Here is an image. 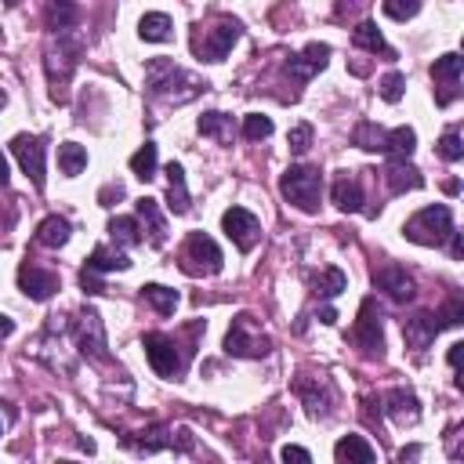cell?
<instances>
[{"label":"cell","instance_id":"1","mask_svg":"<svg viewBox=\"0 0 464 464\" xmlns=\"http://www.w3.org/2000/svg\"><path fill=\"white\" fill-rule=\"evenodd\" d=\"M145 87L153 98L160 102H174V105H182V102H193L207 84L193 73H186L182 66H174L170 58H153V62L145 66Z\"/></svg>","mask_w":464,"mask_h":464},{"label":"cell","instance_id":"2","mask_svg":"<svg viewBox=\"0 0 464 464\" xmlns=\"http://www.w3.org/2000/svg\"><path fill=\"white\" fill-rule=\"evenodd\" d=\"M80 51H84V40L77 29H66V33H51L47 40V51H44V66H47V80H51V95L62 98V87L70 84L77 62H80Z\"/></svg>","mask_w":464,"mask_h":464},{"label":"cell","instance_id":"3","mask_svg":"<svg viewBox=\"0 0 464 464\" xmlns=\"http://www.w3.org/2000/svg\"><path fill=\"white\" fill-rule=\"evenodd\" d=\"M279 193L286 203H294L305 214L319 211V196H323V174L319 167H286L279 178Z\"/></svg>","mask_w":464,"mask_h":464},{"label":"cell","instance_id":"4","mask_svg":"<svg viewBox=\"0 0 464 464\" xmlns=\"http://www.w3.org/2000/svg\"><path fill=\"white\" fill-rule=\"evenodd\" d=\"M225 352L228 356H240V360H265L272 352V337L258 327L254 316L240 312L236 319H232L228 334H225Z\"/></svg>","mask_w":464,"mask_h":464},{"label":"cell","instance_id":"5","mask_svg":"<svg viewBox=\"0 0 464 464\" xmlns=\"http://www.w3.org/2000/svg\"><path fill=\"white\" fill-rule=\"evenodd\" d=\"M450 232H453V218H450V207H443V203L418 211L410 221L402 225V236L410 240V244H421V247H439V244H446Z\"/></svg>","mask_w":464,"mask_h":464},{"label":"cell","instance_id":"6","mask_svg":"<svg viewBox=\"0 0 464 464\" xmlns=\"http://www.w3.org/2000/svg\"><path fill=\"white\" fill-rule=\"evenodd\" d=\"M240 37H244V26L236 19H218L214 26H196L193 51H196V58H203V62H221Z\"/></svg>","mask_w":464,"mask_h":464},{"label":"cell","instance_id":"7","mask_svg":"<svg viewBox=\"0 0 464 464\" xmlns=\"http://www.w3.org/2000/svg\"><path fill=\"white\" fill-rule=\"evenodd\" d=\"M142 348H145L149 367L160 377H178L186 370V356H182V348H178V341H174V337H167V334H145Z\"/></svg>","mask_w":464,"mask_h":464},{"label":"cell","instance_id":"8","mask_svg":"<svg viewBox=\"0 0 464 464\" xmlns=\"http://www.w3.org/2000/svg\"><path fill=\"white\" fill-rule=\"evenodd\" d=\"M182 269L189 276H214L221 272V251L207 232H189V240L182 247Z\"/></svg>","mask_w":464,"mask_h":464},{"label":"cell","instance_id":"9","mask_svg":"<svg viewBox=\"0 0 464 464\" xmlns=\"http://www.w3.org/2000/svg\"><path fill=\"white\" fill-rule=\"evenodd\" d=\"M352 341L363 348L367 356H381L385 352V334H381V312H377V302L367 298L360 305V319L352 327Z\"/></svg>","mask_w":464,"mask_h":464},{"label":"cell","instance_id":"10","mask_svg":"<svg viewBox=\"0 0 464 464\" xmlns=\"http://www.w3.org/2000/svg\"><path fill=\"white\" fill-rule=\"evenodd\" d=\"M73 337H77V348L91 360H109L105 352V327H102V316L95 309H84L73 323Z\"/></svg>","mask_w":464,"mask_h":464},{"label":"cell","instance_id":"11","mask_svg":"<svg viewBox=\"0 0 464 464\" xmlns=\"http://www.w3.org/2000/svg\"><path fill=\"white\" fill-rule=\"evenodd\" d=\"M221 228H225V236L236 244L240 251H254V244H258V236H261L258 218H254L251 211H244V207H228V211L221 214Z\"/></svg>","mask_w":464,"mask_h":464},{"label":"cell","instance_id":"12","mask_svg":"<svg viewBox=\"0 0 464 464\" xmlns=\"http://www.w3.org/2000/svg\"><path fill=\"white\" fill-rule=\"evenodd\" d=\"M460 70H464V58L460 54H443L435 58L432 66V80H435V102L439 105H450L457 95H460Z\"/></svg>","mask_w":464,"mask_h":464},{"label":"cell","instance_id":"13","mask_svg":"<svg viewBox=\"0 0 464 464\" xmlns=\"http://www.w3.org/2000/svg\"><path fill=\"white\" fill-rule=\"evenodd\" d=\"M12 153H15L19 167L29 174V182H33L37 189H44V153H47L44 138H37V135H19V138L12 142Z\"/></svg>","mask_w":464,"mask_h":464},{"label":"cell","instance_id":"14","mask_svg":"<svg viewBox=\"0 0 464 464\" xmlns=\"http://www.w3.org/2000/svg\"><path fill=\"white\" fill-rule=\"evenodd\" d=\"M19 286H22V294L26 298H33V302H47L51 294H54V290L58 286H62V283H58V276L54 272H47V269H37V265H22L19 269Z\"/></svg>","mask_w":464,"mask_h":464},{"label":"cell","instance_id":"15","mask_svg":"<svg viewBox=\"0 0 464 464\" xmlns=\"http://www.w3.org/2000/svg\"><path fill=\"white\" fill-rule=\"evenodd\" d=\"M374 286H381L392 302H414V294H418L414 279L406 276V269H399V265L377 269V272H374Z\"/></svg>","mask_w":464,"mask_h":464},{"label":"cell","instance_id":"16","mask_svg":"<svg viewBox=\"0 0 464 464\" xmlns=\"http://www.w3.org/2000/svg\"><path fill=\"white\" fill-rule=\"evenodd\" d=\"M294 395L305 402V410H309L312 418L330 414V388H327V381L302 374V377H294Z\"/></svg>","mask_w":464,"mask_h":464},{"label":"cell","instance_id":"17","mask_svg":"<svg viewBox=\"0 0 464 464\" xmlns=\"http://www.w3.org/2000/svg\"><path fill=\"white\" fill-rule=\"evenodd\" d=\"M327 58H330L327 44H309L302 54H290L286 58V73L294 77V80H309V77H316L327 66Z\"/></svg>","mask_w":464,"mask_h":464},{"label":"cell","instance_id":"18","mask_svg":"<svg viewBox=\"0 0 464 464\" xmlns=\"http://www.w3.org/2000/svg\"><path fill=\"white\" fill-rule=\"evenodd\" d=\"M385 414L395 421V425H418V418H421V410H418V395L414 392H402V388H395V392H388L385 395Z\"/></svg>","mask_w":464,"mask_h":464},{"label":"cell","instance_id":"19","mask_svg":"<svg viewBox=\"0 0 464 464\" xmlns=\"http://www.w3.org/2000/svg\"><path fill=\"white\" fill-rule=\"evenodd\" d=\"M439 330H443V327H439V319H435L432 312H421V316H414V319H406V323H402V337H406V344L418 348V352L435 341Z\"/></svg>","mask_w":464,"mask_h":464},{"label":"cell","instance_id":"20","mask_svg":"<svg viewBox=\"0 0 464 464\" xmlns=\"http://www.w3.org/2000/svg\"><path fill=\"white\" fill-rule=\"evenodd\" d=\"M385 182H388V193H414V189H421L425 186V178H421V170L418 167H410L406 160H392L388 163V170H385Z\"/></svg>","mask_w":464,"mask_h":464},{"label":"cell","instance_id":"21","mask_svg":"<svg viewBox=\"0 0 464 464\" xmlns=\"http://www.w3.org/2000/svg\"><path fill=\"white\" fill-rule=\"evenodd\" d=\"M167 207L174 211V214H189V186H186V170H182V163H167Z\"/></svg>","mask_w":464,"mask_h":464},{"label":"cell","instance_id":"22","mask_svg":"<svg viewBox=\"0 0 464 464\" xmlns=\"http://www.w3.org/2000/svg\"><path fill=\"white\" fill-rule=\"evenodd\" d=\"M330 200H334L341 211L356 214V211H363V186L352 178V174H337L334 186H330Z\"/></svg>","mask_w":464,"mask_h":464},{"label":"cell","instance_id":"23","mask_svg":"<svg viewBox=\"0 0 464 464\" xmlns=\"http://www.w3.org/2000/svg\"><path fill=\"white\" fill-rule=\"evenodd\" d=\"M374 446L363 439V435H344L337 446H334V460L337 464H374Z\"/></svg>","mask_w":464,"mask_h":464},{"label":"cell","instance_id":"24","mask_svg":"<svg viewBox=\"0 0 464 464\" xmlns=\"http://www.w3.org/2000/svg\"><path fill=\"white\" fill-rule=\"evenodd\" d=\"M44 19H47V29H51V33H66V29H77L80 8L73 4V0H47Z\"/></svg>","mask_w":464,"mask_h":464},{"label":"cell","instance_id":"25","mask_svg":"<svg viewBox=\"0 0 464 464\" xmlns=\"http://www.w3.org/2000/svg\"><path fill=\"white\" fill-rule=\"evenodd\" d=\"M196 128H200L203 138H214L218 145H232V135H236V128H232V116H228V112H218V109L203 112Z\"/></svg>","mask_w":464,"mask_h":464},{"label":"cell","instance_id":"26","mask_svg":"<svg viewBox=\"0 0 464 464\" xmlns=\"http://www.w3.org/2000/svg\"><path fill=\"white\" fill-rule=\"evenodd\" d=\"M138 218H142L145 228H149V244H153V247H163V244H167V221H163L160 203H156L153 196H142V200H138Z\"/></svg>","mask_w":464,"mask_h":464},{"label":"cell","instance_id":"27","mask_svg":"<svg viewBox=\"0 0 464 464\" xmlns=\"http://www.w3.org/2000/svg\"><path fill=\"white\" fill-rule=\"evenodd\" d=\"M70 221L62 218V214H51V218H44L40 225H37V244L40 247H66L70 244Z\"/></svg>","mask_w":464,"mask_h":464},{"label":"cell","instance_id":"28","mask_svg":"<svg viewBox=\"0 0 464 464\" xmlns=\"http://www.w3.org/2000/svg\"><path fill=\"white\" fill-rule=\"evenodd\" d=\"M352 44H356V47H363V51H374V54L395 58V51L385 44V37H381V29H377L374 22H360V26L352 29Z\"/></svg>","mask_w":464,"mask_h":464},{"label":"cell","instance_id":"29","mask_svg":"<svg viewBox=\"0 0 464 464\" xmlns=\"http://www.w3.org/2000/svg\"><path fill=\"white\" fill-rule=\"evenodd\" d=\"M131 269V258L128 254H120V251H105V247H98L91 258H87V269L84 272H91V276H98V272H128Z\"/></svg>","mask_w":464,"mask_h":464},{"label":"cell","instance_id":"30","mask_svg":"<svg viewBox=\"0 0 464 464\" xmlns=\"http://www.w3.org/2000/svg\"><path fill=\"white\" fill-rule=\"evenodd\" d=\"M414 149H418V135H414V128H395V131H388V138H385V153H388L392 160H410Z\"/></svg>","mask_w":464,"mask_h":464},{"label":"cell","instance_id":"31","mask_svg":"<svg viewBox=\"0 0 464 464\" xmlns=\"http://www.w3.org/2000/svg\"><path fill=\"white\" fill-rule=\"evenodd\" d=\"M170 19L163 15V12H149V15H142V22H138V37L142 40H149V44H163V40H170Z\"/></svg>","mask_w":464,"mask_h":464},{"label":"cell","instance_id":"32","mask_svg":"<svg viewBox=\"0 0 464 464\" xmlns=\"http://www.w3.org/2000/svg\"><path fill=\"white\" fill-rule=\"evenodd\" d=\"M142 294H145V302H149L160 316H170L174 309H178V290H170V286H163V283H145Z\"/></svg>","mask_w":464,"mask_h":464},{"label":"cell","instance_id":"33","mask_svg":"<svg viewBox=\"0 0 464 464\" xmlns=\"http://www.w3.org/2000/svg\"><path fill=\"white\" fill-rule=\"evenodd\" d=\"M58 167H62L66 178H77V174L87 167V149H84V145H77V142L58 145Z\"/></svg>","mask_w":464,"mask_h":464},{"label":"cell","instance_id":"34","mask_svg":"<svg viewBox=\"0 0 464 464\" xmlns=\"http://www.w3.org/2000/svg\"><path fill=\"white\" fill-rule=\"evenodd\" d=\"M344 286H348V276H344L341 269H334V265L323 269L319 276H312V290H316L319 298H337Z\"/></svg>","mask_w":464,"mask_h":464},{"label":"cell","instance_id":"35","mask_svg":"<svg viewBox=\"0 0 464 464\" xmlns=\"http://www.w3.org/2000/svg\"><path fill=\"white\" fill-rule=\"evenodd\" d=\"M385 138H388V131L377 128V124H370V120H363V124L356 128V135H352V142H356L360 149H367V153H385Z\"/></svg>","mask_w":464,"mask_h":464},{"label":"cell","instance_id":"36","mask_svg":"<svg viewBox=\"0 0 464 464\" xmlns=\"http://www.w3.org/2000/svg\"><path fill=\"white\" fill-rule=\"evenodd\" d=\"M156 160H160L156 145H153V142H145V145L131 156V174H135V178H142V182H149L153 174H156Z\"/></svg>","mask_w":464,"mask_h":464},{"label":"cell","instance_id":"37","mask_svg":"<svg viewBox=\"0 0 464 464\" xmlns=\"http://www.w3.org/2000/svg\"><path fill=\"white\" fill-rule=\"evenodd\" d=\"M109 236L116 244H124V247H135V244H142V228H138L135 218H112L109 221Z\"/></svg>","mask_w":464,"mask_h":464},{"label":"cell","instance_id":"38","mask_svg":"<svg viewBox=\"0 0 464 464\" xmlns=\"http://www.w3.org/2000/svg\"><path fill=\"white\" fill-rule=\"evenodd\" d=\"M381 8H385L388 19L406 22V19H414L421 12V0H381Z\"/></svg>","mask_w":464,"mask_h":464},{"label":"cell","instance_id":"39","mask_svg":"<svg viewBox=\"0 0 464 464\" xmlns=\"http://www.w3.org/2000/svg\"><path fill=\"white\" fill-rule=\"evenodd\" d=\"M272 135V120L269 116H261V112H251L247 120H244V138H251V142H261V138H269Z\"/></svg>","mask_w":464,"mask_h":464},{"label":"cell","instance_id":"40","mask_svg":"<svg viewBox=\"0 0 464 464\" xmlns=\"http://www.w3.org/2000/svg\"><path fill=\"white\" fill-rule=\"evenodd\" d=\"M439 156H443L446 163H457V160L464 156V142H460L457 131H446V135L439 138Z\"/></svg>","mask_w":464,"mask_h":464},{"label":"cell","instance_id":"41","mask_svg":"<svg viewBox=\"0 0 464 464\" xmlns=\"http://www.w3.org/2000/svg\"><path fill=\"white\" fill-rule=\"evenodd\" d=\"M377 91H381V98H385V102H399V98H402V91H406V77H402V73H388V77L381 80V87H377Z\"/></svg>","mask_w":464,"mask_h":464},{"label":"cell","instance_id":"42","mask_svg":"<svg viewBox=\"0 0 464 464\" xmlns=\"http://www.w3.org/2000/svg\"><path fill=\"white\" fill-rule=\"evenodd\" d=\"M286 142H290V153H298V156L309 153V145H312V128H309V124H298L294 131H290Z\"/></svg>","mask_w":464,"mask_h":464},{"label":"cell","instance_id":"43","mask_svg":"<svg viewBox=\"0 0 464 464\" xmlns=\"http://www.w3.org/2000/svg\"><path fill=\"white\" fill-rule=\"evenodd\" d=\"M435 319H439V327H457V323H464V302H460V298H450V305H446Z\"/></svg>","mask_w":464,"mask_h":464},{"label":"cell","instance_id":"44","mask_svg":"<svg viewBox=\"0 0 464 464\" xmlns=\"http://www.w3.org/2000/svg\"><path fill=\"white\" fill-rule=\"evenodd\" d=\"M279 457H283V460H298V464H309V460H312V453L302 450V446H283Z\"/></svg>","mask_w":464,"mask_h":464},{"label":"cell","instance_id":"45","mask_svg":"<svg viewBox=\"0 0 464 464\" xmlns=\"http://www.w3.org/2000/svg\"><path fill=\"white\" fill-rule=\"evenodd\" d=\"M450 251H453V258H464V236H460V232H450Z\"/></svg>","mask_w":464,"mask_h":464},{"label":"cell","instance_id":"46","mask_svg":"<svg viewBox=\"0 0 464 464\" xmlns=\"http://www.w3.org/2000/svg\"><path fill=\"white\" fill-rule=\"evenodd\" d=\"M460 356H464V344H460V341H457V344H450V367H453V370L460 367Z\"/></svg>","mask_w":464,"mask_h":464},{"label":"cell","instance_id":"47","mask_svg":"<svg viewBox=\"0 0 464 464\" xmlns=\"http://www.w3.org/2000/svg\"><path fill=\"white\" fill-rule=\"evenodd\" d=\"M363 4V0H337V15H344V12H356Z\"/></svg>","mask_w":464,"mask_h":464},{"label":"cell","instance_id":"48","mask_svg":"<svg viewBox=\"0 0 464 464\" xmlns=\"http://www.w3.org/2000/svg\"><path fill=\"white\" fill-rule=\"evenodd\" d=\"M12 182V174H8V160H4V153H0V189H4Z\"/></svg>","mask_w":464,"mask_h":464},{"label":"cell","instance_id":"49","mask_svg":"<svg viewBox=\"0 0 464 464\" xmlns=\"http://www.w3.org/2000/svg\"><path fill=\"white\" fill-rule=\"evenodd\" d=\"M15 330V319H8V316H0V337H8Z\"/></svg>","mask_w":464,"mask_h":464},{"label":"cell","instance_id":"50","mask_svg":"<svg viewBox=\"0 0 464 464\" xmlns=\"http://www.w3.org/2000/svg\"><path fill=\"white\" fill-rule=\"evenodd\" d=\"M334 319H337V312H334V309H319V323H327V327H330Z\"/></svg>","mask_w":464,"mask_h":464},{"label":"cell","instance_id":"51","mask_svg":"<svg viewBox=\"0 0 464 464\" xmlns=\"http://www.w3.org/2000/svg\"><path fill=\"white\" fill-rule=\"evenodd\" d=\"M4 4H8V8H19V4H22V0H4Z\"/></svg>","mask_w":464,"mask_h":464},{"label":"cell","instance_id":"52","mask_svg":"<svg viewBox=\"0 0 464 464\" xmlns=\"http://www.w3.org/2000/svg\"><path fill=\"white\" fill-rule=\"evenodd\" d=\"M0 105H4V91H0Z\"/></svg>","mask_w":464,"mask_h":464},{"label":"cell","instance_id":"53","mask_svg":"<svg viewBox=\"0 0 464 464\" xmlns=\"http://www.w3.org/2000/svg\"><path fill=\"white\" fill-rule=\"evenodd\" d=\"M0 432H4V421H0Z\"/></svg>","mask_w":464,"mask_h":464}]
</instances>
